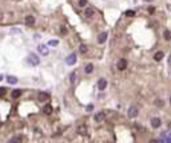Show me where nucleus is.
<instances>
[{"label": "nucleus", "mask_w": 171, "mask_h": 143, "mask_svg": "<svg viewBox=\"0 0 171 143\" xmlns=\"http://www.w3.org/2000/svg\"><path fill=\"white\" fill-rule=\"evenodd\" d=\"M27 63L31 67H35V66H37L39 63H40V59H39V56L36 54H29L28 58H27Z\"/></svg>", "instance_id": "f257e3e1"}, {"label": "nucleus", "mask_w": 171, "mask_h": 143, "mask_svg": "<svg viewBox=\"0 0 171 143\" xmlns=\"http://www.w3.org/2000/svg\"><path fill=\"white\" fill-rule=\"evenodd\" d=\"M138 114H139V111H138V107H136V106H131V107L128 108V111H127V115H128L130 119L136 118Z\"/></svg>", "instance_id": "f03ea898"}, {"label": "nucleus", "mask_w": 171, "mask_h": 143, "mask_svg": "<svg viewBox=\"0 0 171 143\" xmlns=\"http://www.w3.org/2000/svg\"><path fill=\"white\" fill-rule=\"evenodd\" d=\"M37 51H39V54H40L42 56H47V55H48V46L47 44L37 46Z\"/></svg>", "instance_id": "7ed1b4c3"}, {"label": "nucleus", "mask_w": 171, "mask_h": 143, "mask_svg": "<svg viewBox=\"0 0 171 143\" xmlns=\"http://www.w3.org/2000/svg\"><path fill=\"white\" fill-rule=\"evenodd\" d=\"M77 60V56H76V54H71V55H68V56L66 58V63L68 66H74L75 63Z\"/></svg>", "instance_id": "20e7f679"}, {"label": "nucleus", "mask_w": 171, "mask_h": 143, "mask_svg": "<svg viewBox=\"0 0 171 143\" xmlns=\"http://www.w3.org/2000/svg\"><path fill=\"white\" fill-rule=\"evenodd\" d=\"M127 64H128L127 60H126V59H123V58L116 62V67H118V70H120V71L126 70V68H127Z\"/></svg>", "instance_id": "39448f33"}, {"label": "nucleus", "mask_w": 171, "mask_h": 143, "mask_svg": "<svg viewBox=\"0 0 171 143\" xmlns=\"http://www.w3.org/2000/svg\"><path fill=\"white\" fill-rule=\"evenodd\" d=\"M106 87H107V80L104 78H102V79H99V82H98V88L100 90V91H103V90H106Z\"/></svg>", "instance_id": "423d86ee"}, {"label": "nucleus", "mask_w": 171, "mask_h": 143, "mask_svg": "<svg viewBox=\"0 0 171 143\" xmlns=\"http://www.w3.org/2000/svg\"><path fill=\"white\" fill-rule=\"evenodd\" d=\"M48 98H50L48 92H43V91H42V92H39V94H37V99L40 100V102H45Z\"/></svg>", "instance_id": "0eeeda50"}, {"label": "nucleus", "mask_w": 171, "mask_h": 143, "mask_svg": "<svg viewBox=\"0 0 171 143\" xmlns=\"http://www.w3.org/2000/svg\"><path fill=\"white\" fill-rule=\"evenodd\" d=\"M160 124H162V121L159 118H152L151 119V126L154 127V129H158V127H160Z\"/></svg>", "instance_id": "6e6552de"}, {"label": "nucleus", "mask_w": 171, "mask_h": 143, "mask_svg": "<svg viewBox=\"0 0 171 143\" xmlns=\"http://www.w3.org/2000/svg\"><path fill=\"white\" fill-rule=\"evenodd\" d=\"M106 39H107V32H100V34L98 35V43H99V44L104 43Z\"/></svg>", "instance_id": "1a4fd4ad"}, {"label": "nucleus", "mask_w": 171, "mask_h": 143, "mask_svg": "<svg viewBox=\"0 0 171 143\" xmlns=\"http://www.w3.org/2000/svg\"><path fill=\"white\" fill-rule=\"evenodd\" d=\"M77 134H80V135H87V127H86L84 124L79 126V127H77Z\"/></svg>", "instance_id": "9d476101"}, {"label": "nucleus", "mask_w": 171, "mask_h": 143, "mask_svg": "<svg viewBox=\"0 0 171 143\" xmlns=\"http://www.w3.org/2000/svg\"><path fill=\"white\" fill-rule=\"evenodd\" d=\"M26 24L27 26H34L35 24V18L34 16H26Z\"/></svg>", "instance_id": "9b49d317"}, {"label": "nucleus", "mask_w": 171, "mask_h": 143, "mask_svg": "<svg viewBox=\"0 0 171 143\" xmlns=\"http://www.w3.org/2000/svg\"><path fill=\"white\" fill-rule=\"evenodd\" d=\"M77 80V71H74V72L69 75V82H71L72 84H75Z\"/></svg>", "instance_id": "f8f14e48"}, {"label": "nucleus", "mask_w": 171, "mask_h": 143, "mask_svg": "<svg viewBox=\"0 0 171 143\" xmlns=\"http://www.w3.org/2000/svg\"><path fill=\"white\" fill-rule=\"evenodd\" d=\"M94 13H95V11L92 10V8H87V10L84 11V16L86 18H92V16H94Z\"/></svg>", "instance_id": "ddd939ff"}, {"label": "nucleus", "mask_w": 171, "mask_h": 143, "mask_svg": "<svg viewBox=\"0 0 171 143\" xmlns=\"http://www.w3.org/2000/svg\"><path fill=\"white\" fill-rule=\"evenodd\" d=\"M5 79H7V82H8L10 84H16V83H18V78H15V76H12V75L7 76Z\"/></svg>", "instance_id": "4468645a"}, {"label": "nucleus", "mask_w": 171, "mask_h": 143, "mask_svg": "<svg viewBox=\"0 0 171 143\" xmlns=\"http://www.w3.org/2000/svg\"><path fill=\"white\" fill-rule=\"evenodd\" d=\"M104 118H106L104 112H98V114L95 115V121H96V122H102V121H104Z\"/></svg>", "instance_id": "2eb2a0df"}, {"label": "nucleus", "mask_w": 171, "mask_h": 143, "mask_svg": "<svg viewBox=\"0 0 171 143\" xmlns=\"http://www.w3.org/2000/svg\"><path fill=\"white\" fill-rule=\"evenodd\" d=\"M163 56H165V54H163L162 51H158L157 54L154 55V59L157 60V62H159V60H162V59H163Z\"/></svg>", "instance_id": "dca6fc26"}, {"label": "nucleus", "mask_w": 171, "mask_h": 143, "mask_svg": "<svg viewBox=\"0 0 171 143\" xmlns=\"http://www.w3.org/2000/svg\"><path fill=\"white\" fill-rule=\"evenodd\" d=\"M43 112H44L45 115H50V114L52 112V106H51V104L44 106V108H43Z\"/></svg>", "instance_id": "f3484780"}, {"label": "nucleus", "mask_w": 171, "mask_h": 143, "mask_svg": "<svg viewBox=\"0 0 171 143\" xmlns=\"http://www.w3.org/2000/svg\"><path fill=\"white\" fill-rule=\"evenodd\" d=\"M163 37H165V40H171V31L168 29L163 31Z\"/></svg>", "instance_id": "a211bd4d"}, {"label": "nucleus", "mask_w": 171, "mask_h": 143, "mask_svg": "<svg viewBox=\"0 0 171 143\" xmlns=\"http://www.w3.org/2000/svg\"><path fill=\"white\" fill-rule=\"evenodd\" d=\"M92 71H94V66H92V64H87L84 67V72L86 74H91Z\"/></svg>", "instance_id": "6ab92c4d"}, {"label": "nucleus", "mask_w": 171, "mask_h": 143, "mask_svg": "<svg viewBox=\"0 0 171 143\" xmlns=\"http://www.w3.org/2000/svg\"><path fill=\"white\" fill-rule=\"evenodd\" d=\"M47 46L56 47V46H59V40H56V39H52V40H48V44H47Z\"/></svg>", "instance_id": "aec40b11"}, {"label": "nucleus", "mask_w": 171, "mask_h": 143, "mask_svg": "<svg viewBox=\"0 0 171 143\" xmlns=\"http://www.w3.org/2000/svg\"><path fill=\"white\" fill-rule=\"evenodd\" d=\"M21 94H23L21 90H13V91H12V98H19Z\"/></svg>", "instance_id": "412c9836"}, {"label": "nucleus", "mask_w": 171, "mask_h": 143, "mask_svg": "<svg viewBox=\"0 0 171 143\" xmlns=\"http://www.w3.org/2000/svg\"><path fill=\"white\" fill-rule=\"evenodd\" d=\"M79 51H80V54H86V52L88 51L87 46H86V44H80V47H79Z\"/></svg>", "instance_id": "4be33fe9"}, {"label": "nucleus", "mask_w": 171, "mask_h": 143, "mask_svg": "<svg viewBox=\"0 0 171 143\" xmlns=\"http://www.w3.org/2000/svg\"><path fill=\"white\" fill-rule=\"evenodd\" d=\"M20 140H21V137H15L10 140V143H20Z\"/></svg>", "instance_id": "5701e85b"}, {"label": "nucleus", "mask_w": 171, "mask_h": 143, "mask_svg": "<svg viewBox=\"0 0 171 143\" xmlns=\"http://www.w3.org/2000/svg\"><path fill=\"white\" fill-rule=\"evenodd\" d=\"M124 13H126V16H130V18L135 16V11H133V10H128V11H126Z\"/></svg>", "instance_id": "b1692460"}, {"label": "nucleus", "mask_w": 171, "mask_h": 143, "mask_svg": "<svg viewBox=\"0 0 171 143\" xmlns=\"http://www.w3.org/2000/svg\"><path fill=\"white\" fill-rule=\"evenodd\" d=\"M5 92H7V88H5V87H0V98L4 96Z\"/></svg>", "instance_id": "393cba45"}, {"label": "nucleus", "mask_w": 171, "mask_h": 143, "mask_svg": "<svg viewBox=\"0 0 171 143\" xmlns=\"http://www.w3.org/2000/svg\"><path fill=\"white\" fill-rule=\"evenodd\" d=\"M77 4H79V7H86L87 5V0H79Z\"/></svg>", "instance_id": "a878e982"}, {"label": "nucleus", "mask_w": 171, "mask_h": 143, "mask_svg": "<svg viewBox=\"0 0 171 143\" xmlns=\"http://www.w3.org/2000/svg\"><path fill=\"white\" fill-rule=\"evenodd\" d=\"M86 110H87L88 112H90V111H92V110H94V104H88L87 107H86Z\"/></svg>", "instance_id": "bb28decb"}, {"label": "nucleus", "mask_w": 171, "mask_h": 143, "mask_svg": "<svg viewBox=\"0 0 171 143\" xmlns=\"http://www.w3.org/2000/svg\"><path fill=\"white\" fill-rule=\"evenodd\" d=\"M155 104H157V106H159V107H160V106H163V100H160V99H158L157 102H155Z\"/></svg>", "instance_id": "cd10ccee"}, {"label": "nucleus", "mask_w": 171, "mask_h": 143, "mask_svg": "<svg viewBox=\"0 0 171 143\" xmlns=\"http://www.w3.org/2000/svg\"><path fill=\"white\" fill-rule=\"evenodd\" d=\"M149 12H150V15H152L155 12V8H154V7H149Z\"/></svg>", "instance_id": "c85d7f7f"}, {"label": "nucleus", "mask_w": 171, "mask_h": 143, "mask_svg": "<svg viewBox=\"0 0 171 143\" xmlns=\"http://www.w3.org/2000/svg\"><path fill=\"white\" fill-rule=\"evenodd\" d=\"M167 62H168V66H171V55L168 56V60H167Z\"/></svg>", "instance_id": "c756f323"}, {"label": "nucleus", "mask_w": 171, "mask_h": 143, "mask_svg": "<svg viewBox=\"0 0 171 143\" xmlns=\"http://www.w3.org/2000/svg\"><path fill=\"white\" fill-rule=\"evenodd\" d=\"M149 143H159V142H158V140H155V139H152V140H150Z\"/></svg>", "instance_id": "7c9ffc66"}, {"label": "nucleus", "mask_w": 171, "mask_h": 143, "mask_svg": "<svg viewBox=\"0 0 171 143\" xmlns=\"http://www.w3.org/2000/svg\"><path fill=\"white\" fill-rule=\"evenodd\" d=\"M3 78H4V76H3L2 74H0V82H2V80H3Z\"/></svg>", "instance_id": "2f4dec72"}, {"label": "nucleus", "mask_w": 171, "mask_h": 143, "mask_svg": "<svg viewBox=\"0 0 171 143\" xmlns=\"http://www.w3.org/2000/svg\"><path fill=\"white\" fill-rule=\"evenodd\" d=\"M144 2H152V0H144Z\"/></svg>", "instance_id": "473e14b6"}, {"label": "nucleus", "mask_w": 171, "mask_h": 143, "mask_svg": "<svg viewBox=\"0 0 171 143\" xmlns=\"http://www.w3.org/2000/svg\"><path fill=\"white\" fill-rule=\"evenodd\" d=\"M170 103H171V95H170Z\"/></svg>", "instance_id": "72a5a7b5"}]
</instances>
